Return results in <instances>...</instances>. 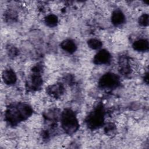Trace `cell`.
I'll return each instance as SVG.
<instances>
[{
	"instance_id": "obj_1",
	"label": "cell",
	"mask_w": 149,
	"mask_h": 149,
	"mask_svg": "<svg viewBox=\"0 0 149 149\" xmlns=\"http://www.w3.org/2000/svg\"><path fill=\"white\" fill-rule=\"evenodd\" d=\"M33 109L30 105L19 103L10 106L5 113V119L11 125H16L27 119L31 115Z\"/></svg>"
},
{
	"instance_id": "obj_2",
	"label": "cell",
	"mask_w": 149,
	"mask_h": 149,
	"mask_svg": "<svg viewBox=\"0 0 149 149\" xmlns=\"http://www.w3.org/2000/svg\"><path fill=\"white\" fill-rule=\"evenodd\" d=\"M61 124L63 130L68 134H73L77 130L79 124L74 111L65 109L61 115Z\"/></svg>"
},
{
	"instance_id": "obj_3",
	"label": "cell",
	"mask_w": 149,
	"mask_h": 149,
	"mask_svg": "<svg viewBox=\"0 0 149 149\" xmlns=\"http://www.w3.org/2000/svg\"><path fill=\"white\" fill-rule=\"evenodd\" d=\"M105 112L102 105H97L86 118L87 126L92 129H95L103 125Z\"/></svg>"
},
{
	"instance_id": "obj_4",
	"label": "cell",
	"mask_w": 149,
	"mask_h": 149,
	"mask_svg": "<svg viewBox=\"0 0 149 149\" xmlns=\"http://www.w3.org/2000/svg\"><path fill=\"white\" fill-rule=\"evenodd\" d=\"M119 84V78L115 73L109 72L101 76L98 81V86L102 89L110 90L116 87Z\"/></svg>"
},
{
	"instance_id": "obj_5",
	"label": "cell",
	"mask_w": 149,
	"mask_h": 149,
	"mask_svg": "<svg viewBox=\"0 0 149 149\" xmlns=\"http://www.w3.org/2000/svg\"><path fill=\"white\" fill-rule=\"evenodd\" d=\"M111 58V54L107 50L101 49L95 55L93 61L97 65L107 64L110 61Z\"/></svg>"
},
{
	"instance_id": "obj_6",
	"label": "cell",
	"mask_w": 149,
	"mask_h": 149,
	"mask_svg": "<svg viewBox=\"0 0 149 149\" xmlns=\"http://www.w3.org/2000/svg\"><path fill=\"white\" fill-rule=\"evenodd\" d=\"M2 78L7 85H12L16 81L17 77L15 71L12 69H6L3 70L2 74Z\"/></svg>"
},
{
	"instance_id": "obj_7",
	"label": "cell",
	"mask_w": 149,
	"mask_h": 149,
	"mask_svg": "<svg viewBox=\"0 0 149 149\" xmlns=\"http://www.w3.org/2000/svg\"><path fill=\"white\" fill-rule=\"evenodd\" d=\"M125 21V16L122 10L116 9L111 15V22L115 26H119Z\"/></svg>"
},
{
	"instance_id": "obj_8",
	"label": "cell",
	"mask_w": 149,
	"mask_h": 149,
	"mask_svg": "<svg viewBox=\"0 0 149 149\" xmlns=\"http://www.w3.org/2000/svg\"><path fill=\"white\" fill-rule=\"evenodd\" d=\"M64 91V87L61 84H55L50 86L47 88L48 94L55 98L61 96Z\"/></svg>"
},
{
	"instance_id": "obj_9",
	"label": "cell",
	"mask_w": 149,
	"mask_h": 149,
	"mask_svg": "<svg viewBox=\"0 0 149 149\" xmlns=\"http://www.w3.org/2000/svg\"><path fill=\"white\" fill-rule=\"evenodd\" d=\"M61 47L62 48V49L69 54L74 53L77 49L76 43L71 39H66L63 40L61 43Z\"/></svg>"
},
{
	"instance_id": "obj_10",
	"label": "cell",
	"mask_w": 149,
	"mask_h": 149,
	"mask_svg": "<svg viewBox=\"0 0 149 149\" xmlns=\"http://www.w3.org/2000/svg\"><path fill=\"white\" fill-rule=\"evenodd\" d=\"M133 48L134 50L139 52H144L148 49V42L146 39H139L133 44Z\"/></svg>"
},
{
	"instance_id": "obj_11",
	"label": "cell",
	"mask_w": 149,
	"mask_h": 149,
	"mask_svg": "<svg viewBox=\"0 0 149 149\" xmlns=\"http://www.w3.org/2000/svg\"><path fill=\"white\" fill-rule=\"evenodd\" d=\"M119 68L120 72L123 74H128L130 72V65L126 58L122 57L119 60Z\"/></svg>"
},
{
	"instance_id": "obj_12",
	"label": "cell",
	"mask_w": 149,
	"mask_h": 149,
	"mask_svg": "<svg viewBox=\"0 0 149 149\" xmlns=\"http://www.w3.org/2000/svg\"><path fill=\"white\" fill-rule=\"evenodd\" d=\"M31 84L34 88H38L42 84V80L39 73L34 72L31 77Z\"/></svg>"
},
{
	"instance_id": "obj_13",
	"label": "cell",
	"mask_w": 149,
	"mask_h": 149,
	"mask_svg": "<svg viewBox=\"0 0 149 149\" xmlns=\"http://www.w3.org/2000/svg\"><path fill=\"white\" fill-rule=\"evenodd\" d=\"M58 22V17L54 14H49L45 18V23L47 26L52 27L56 26Z\"/></svg>"
},
{
	"instance_id": "obj_14",
	"label": "cell",
	"mask_w": 149,
	"mask_h": 149,
	"mask_svg": "<svg viewBox=\"0 0 149 149\" xmlns=\"http://www.w3.org/2000/svg\"><path fill=\"white\" fill-rule=\"evenodd\" d=\"M87 45L88 47L93 49H98L101 47L102 44V42L98 39L91 38L88 40Z\"/></svg>"
},
{
	"instance_id": "obj_15",
	"label": "cell",
	"mask_w": 149,
	"mask_h": 149,
	"mask_svg": "<svg viewBox=\"0 0 149 149\" xmlns=\"http://www.w3.org/2000/svg\"><path fill=\"white\" fill-rule=\"evenodd\" d=\"M139 23L142 26H146L148 24V14H143L139 19Z\"/></svg>"
}]
</instances>
